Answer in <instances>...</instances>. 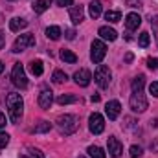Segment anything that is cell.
<instances>
[{"mask_svg": "<svg viewBox=\"0 0 158 158\" xmlns=\"http://www.w3.org/2000/svg\"><path fill=\"white\" fill-rule=\"evenodd\" d=\"M110 79H112V72H110V68H109V66L99 64V66L96 68V72H94V81L98 83V86H99V88H109Z\"/></svg>", "mask_w": 158, "mask_h": 158, "instance_id": "cell-5", "label": "cell"}, {"mask_svg": "<svg viewBox=\"0 0 158 158\" xmlns=\"http://www.w3.org/2000/svg\"><path fill=\"white\" fill-rule=\"evenodd\" d=\"M156 44H158V35H156Z\"/></svg>", "mask_w": 158, "mask_h": 158, "instance_id": "cell-43", "label": "cell"}, {"mask_svg": "<svg viewBox=\"0 0 158 158\" xmlns=\"http://www.w3.org/2000/svg\"><path fill=\"white\" fill-rule=\"evenodd\" d=\"M83 17H85L83 6H74V7H70V20H72L74 24H79V22L83 20Z\"/></svg>", "mask_w": 158, "mask_h": 158, "instance_id": "cell-15", "label": "cell"}, {"mask_svg": "<svg viewBox=\"0 0 158 158\" xmlns=\"http://www.w3.org/2000/svg\"><path fill=\"white\" fill-rule=\"evenodd\" d=\"M2 72H4V63L0 61V74H2Z\"/></svg>", "mask_w": 158, "mask_h": 158, "instance_id": "cell-41", "label": "cell"}, {"mask_svg": "<svg viewBox=\"0 0 158 158\" xmlns=\"http://www.w3.org/2000/svg\"><path fill=\"white\" fill-rule=\"evenodd\" d=\"M98 33H99V37H101L103 40H116L118 39L116 30H112V28H109V26H101Z\"/></svg>", "mask_w": 158, "mask_h": 158, "instance_id": "cell-14", "label": "cell"}, {"mask_svg": "<svg viewBox=\"0 0 158 158\" xmlns=\"http://www.w3.org/2000/svg\"><path fill=\"white\" fill-rule=\"evenodd\" d=\"M107 147H109V155L112 158H121V155H123V145L119 143V140L116 136H109Z\"/></svg>", "mask_w": 158, "mask_h": 158, "instance_id": "cell-9", "label": "cell"}, {"mask_svg": "<svg viewBox=\"0 0 158 158\" xmlns=\"http://www.w3.org/2000/svg\"><path fill=\"white\" fill-rule=\"evenodd\" d=\"M28 153H30V158H44V153L40 149H37V147H30Z\"/></svg>", "mask_w": 158, "mask_h": 158, "instance_id": "cell-29", "label": "cell"}, {"mask_svg": "<svg viewBox=\"0 0 158 158\" xmlns=\"http://www.w3.org/2000/svg\"><path fill=\"white\" fill-rule=\"evenodd\" d=\"M11 83H13L17 88H20V90L28 88V77H26L24 66H22L20 63H15V64H13V70H11Z\"/></svg>", "mask_w": 158, "mask_h": 158, "instance_id": "cell-4", "label": "cell"}, {"mask_svg": "<svg viewBox=\"0 0 158 158\" xmlns=\"http://www.w3.org/2000/svg\"><path fill=\"white\" fill-rule=\"evenodd\" d=\"M11 2H13V0H11Z\"/></svg>", "mask_w": 158, "mask_h": 158, "instance_id": "cell-45", "label": "cell"}, {"mask_svg": "<svg viewBox=\"0 0 158 158\" xmlns=\"http://www.w3.org/2000/svg\"><path fill=\"white\" fill-rule=\"evenodd\" d=\"M88 129H90L92 134H101L103 129H105V119H103V116L98 114V112H92L90 118H88Z\"/></svg>", "mask_w": 158, "mask_h": 158, "instance_id": "cell-8", "label": "cell"}, {"mask_svg": "<svg viewBox=\"0 0 158 158\" xmlns=\"http://www.w3.org/2000/svg\"><path fill=\"white\" fill-rule=\"evenodd\" d=\"M129 153H131V158H142V155H143V149H142L140 145H131Z\"/></svg>", "mask_w": 158, "mask_h": 158, "instance_id": "cell-28", "label": "cell"}, {"mask_svg": "<svg viewBox=\"0 0 158 158\" xmlns=\"http://www.w3.org/2000/svg\"><path fill=\"white\" fill-rule=\"evenodd\" d=\"M61 35H63L61 28H57V26H50V28H46V37H48V39L59 40L61 39Z\"/></svg>", "mask_w": 158, "mask_h": 158, "instance_id": "cell-19", "label": "cell"}, {"mask_svg": "<svg viewBox=\"0 0 158 158\" xmlns=\"http://www.w3.org/2000/svg\"><path fill=\"white\" fill-rule=\"evenodd\" d=\"M143 0H127V6L129 7H140Z\"/></svg>", "mask_w": 158, "mask_h": 158, "instance_id": "cell-34", "label": "cell"}, {"mask_svg": "<svg viewBox=\"0 0 158 158\" xmlns=\"http://www.w3.org/2000/svg\"><path fill=\"white\" fill-rule=\"evenodd\" d=\"M30 46H35V37L31 35V33H24V35H20V37H17V40L13 42V53H20V52H24L26 48H30Z\"/></svg>", "mask_w": 158, "mask_h": 158, "instance_id": "cell-7", "label": "cell"}, {"mask_svg": "<svg viewBox=\"0 0 158 158\" xmlns=\"http://www.w3.org/2000/svg\"><path fill=\"white\" fill-rule=\"evenodd\" d=\"M88 155H90V158H107L105 151L101 147H98V145H90L88 147Z\"/></svg>", "mask_w": 158, "mask_h": 158, "instance_id": "cell-21", "label": "cell"}, {"mask_svg": "<svg viewBox=\"0 0 158 158\" xmlns=\"http://www.w3.org/2000/svg\"><path fill=\"white\" fill-rule=\"evenodd\" d=\"M88 15H90L92 19H98V17L101 15V2H98V0L90 2V4H88Z\"/></svg>", "mask_w": 158, "mask_h": 158, "instance_id": "cell-17", "label": "cell"}, {"mask_svg": "<svg viewBox=\"0 0 158 158\" xmlns=\"http://www.w3.org/2000/svg\"><path fill=\"white\" fill-rule=\"evenodd\" d=\"M9 143V134L7 132H0V147H6Z\"/></svg>", "mask_w": 158, "mask_h": 158, "instance_id": "cell-30", "label": "cell"}, {"mask_svg": "<svg viewBox=\"0 0 158 158\" xmlns=\"http://www.w3.org/2000/svg\"><path fill=\"white\" fill-rule=\"evenodd\" d=\"M119 112H121V105H119V101L116 99H112V101H109L107 105H105V114L109 116V119H118Z\"/></svg>", "mask_w": 158, "mask_h": 158, "instance_id": "cell-10", "label": "cell"}, {"mask_svg": "<svg viewBox=\"0 0 158 158\" xmlns=\"http://www.w3.org/2000/svg\"><path fill=\"white\" fill-rule=\"evenodd\" d=\"M147 66L151 68V70H158V59H147Z\"/></svg>", "mask_w": 158, "mask_h": 158, "instance_id": "cell-32", "label": "cell"}, {"mask_svg": "<svg viewBox=\"0 0 158 158\" xmlns=\"http://www.w3.org/2000/svg\"><path fill=\"white\" fill-rule=\"evenodd\" d=\"M4 44H6V35H4V33L0 31V50L4 48Z\"/></svg>", "mask_w": 158, "mask_h": 158, "instance_id": "cell-37", "label": "cell"}, {"mask_svg": "<svg viewBox=\"0 0 158 158\" xmlns=\"http://www.w3.org/2000/svg\"><path fill=\"white\" fill-rule=\"evenodd\" d=\"M55 123H57L59 132L64 134V136L74 134V132L77 131V127H79V119H77V116H74V114H61Z\"/></svg>", "mask_w": 158, "mask_h": 158, "instance_id": "cell-3", "label": "cell"}, {"mask_svg": "<svg viewBox=\"0 0 158 158\" xmlns=\"http://www.w3.org/2000/svg\"><path fill=\"white\" fill-rule=\"evenodd\" d=\"M151 28H153L155 33H158V15H155V17L151 19Z\"/></svg>", "mask_w": 158, "mask_h": 158, "instance_id": "cell-33", "label": "cell"}, {"mask_svg": "<svg viewBox=\"0 0 158 158\" xmlns=\"http://www.w3.org/2000/svg\"><path fill=\"white\" fill-rule=\"evenodd\" d=\"M2 127H6V116L0 112V129H2Z\"/></svg>", "mask_w": 158, "mask_h": 158, "instance_id": "cell-38", "label": "cell"}, {"mask_svg": "<svg viewBox=\"0 0 158 158\" xmlns=\"http://www.w3.org/2000/svg\"><path fill=\"white\" fill-rule=\"evenodd\" d=\"M149 42H151V37H149V33H147V31H142V33L138 35V44H140L142 48H147V46H149Z\"/></svg>", "mask_w": 158, "mask_h": 158, "instance_id": "cell-26", "label": "cell"}, {"mask_svg": "<svg viewBox=\"0 0 158 158\" xmlns=\"http://www.w3.org/2000/svg\"><path fill=\"white\" fill-rule=\"evenodd\" d=\"M92 101H94V103H98V101H99V96H98V94H94V96H92Z\"/></svg>", "mask_w": 158, "mask_h": 158, "instance_id": "cell-40", "label": "cell"}, {"mask_svg": "<svg viewBox=\"0 0 158 158\" xmlns=\"http://www.w3.org/2000/svg\"><path fill=\"white\" fill-rule=\"evenodd\" d=\"M52 79H53V83L61 85V83H64L68 77H66V74H64V72H61V70H55V72H53V76H52Z\"/></svg>", "mask_w": 158, "mask_h": 158, "instance_id": "cell-27", "label": "cell"}, {"mask_svg": "<svg viewBox=\"0 0 158 158\" xmlns=\"http://www.w3.org/2000/svg\"><path fill=\"white\" fill-rule=\"evenodd\" d=\"M26 26H28V20H24V19H20V17H15V19L9 20V30H11V31H20V30H24Z\"/></svg>", "mask_w": 158, "mask_h": 158, "instance_id": "cell-16", "label": "cell"}, {"mask_svg": "<svg viewBox=\"0 0 158 158\" xmlns=\"http://www.w3.org/2000/svg\"><path fill=\"white\" fill-rule=\"evenodd\" d=\"M142 26V17L138 15V13H129L127 17H125V28L129 30V31H134V30H138Z\"/></svg>", "mask_w": 158, "mask_h": 158, "instance_id": "cell-11", "label": "cell"}, {"mask_svg": "<svg viewBox=\"0 0 158 158\" xmlns=\"http://www.w3.org/2000/svg\"><path fill=\"white\" fill-rule=\"evenodd\" d=\"M57 4L63 6V7H66V6H72V0H57Z\"/></svg>", "mask_w": 158, "mask_h": 158, "instance_id": "cell-36", "label": "cell"}, {"mask_svg": "<svg viewBox=\"0 0 158 158\" xmlns=\"http://www.w3.org/2000/svg\"><path fill=\"white\" fill-rule=\"evenodd\" d=\"M61 59L64 61V63H68V64H74V63H77V55L74 53V52H70V50H61Z\"/></svg>", "mask_w": 158, "mask_h": 158, "instance_id": "cell-18", "label": "cell"}, {"mask_svg": "<svg viewBox=\"0 0 158 158\" xmlns=\"http://www.w3.org/2000/svg\"><path fill=\"white\" fill-rule=\"evenodd\" d=\"M149 92H151V96L158 98V83H156V81H153V83L149 85Z\"/></svg>", "mask_w": 158, "mask_h": 158, "instance_id": "cell-31", "label": "cell"}, {"mask_svg": "<svg viewBox=\"0 0 158 158\" xmlns=\"http://www.w3.org/2000/svg\"><path fill=\"white\" fill-rule=\"evenodd\" d=\"M143 85H145V77L138 76L132 81V94L129 98V107L132 112H145L147 110V98L143 94Z\"/></svg>", "mask_w": 158, "mask_h": 158, "instance_id": "cell-1", "label": "cell"}, {"mask_svg": "<svg viewBox=\"0 0 158 158\" xmlns=\"http://www.w3.org/2000/svg\"><path fill=\"white\" fill-rule=\"evenodd\" d=\"M6 105H7V110H9V118L11 121H19L22 118V112H24V101H22V96L17 94V92H11L7 94L6 98Z\"/></svg>", "mask_w": 158, "mask_h": 158, "instance_id": "cell-2", "label": "cell"}, {"mask_svg": "<svg viewBox=\"0 0 158 158\" xmlns=\"http://www.w3.org/2000/svg\"><path fill=\"white\" fill-rule=\"evenodd\" d=\"M77 158H85V156H77Z\"/></svg>", "mask_w": 158, "mask_h": 158, "instance_id": "cell-44", "label": "cell"}, {"mask_svg": "<svg viewBox=\"0 0 158 158\" xmlns=\"http://www.w3.org/2000/svg\"><path fill=\"white\" fill-rule=\"evenodd\" d=\"M105 19H107L109 22H119V20H121V13L110 9V11H107V13H105Z\"/></svg>", "mask_w": 158, "mask_h": 158, "instance_id": "cell-25", "label": "cell"}, {"mask_svg": "<svg viewBox=\"0 0 158 158\" xmlns=\"http://www.w3.org/2000/svg\"><path fill=\"white\" fill-rule=\"evenodd\" d=\"M30 70H31V74L33 76H42V72H44V66H42V61H33L31 64H30Z\"/></svg>", "mask_w": 158, "mask_h": 158, "instance_id": "cell-22", "label": "cell"}, {"mask_svg": "<svg viewBox=\"0 0 158 158\" xmlns=\"http://www.w3.org/2000/svg\"><path fill=\"white\" fill-rule=\"evenodd\" d=\"M64 37L68 40H74L76 39V31H74V30H64Z\"/></svg>", "mask_w": 158, "mask_h": 158, "instance_id": "cell-35", "label": "cell"}, {"mask_svg": "<svg viewBox=\"0 0 158 158\" xmlns=\"http://www.w3.org/2000/svg\"><path fill=\"white\" fill-rule=\"evenodd\" d=\"M76 101H77V98L76 96H70V94H63V96L57 98V103L59 105H68V103H76Z\"/></svg>", "mask_w": 158, "mask_h": 158, "instance_id": "cell-23", "label": "cell"}, {"mask_svg": "<svg viewBox=\"0 0 158 158\" xmlns=\"http://www.w3.org/2000/svg\"><path fill=\"white\" fill-rule=\"evenodd\" d=\"M50 4H52V0H37L35 4H33V11L35 13H44L48 7H50Z\"/></svg>", "mask_w": 158, "mask_h": 158, "instance_id": "cell-20", "label": "cell"}, {"mask_svg": "<svg viewBox=\"0 0 158 158\" xmlns=\"http://www.w3.org/2000/svg\"><path fill=\"white\" fill-rule=\"evenodd\" d=\"M20 158H28V156H26V155H22V156H20Z\"/></svg>", "mask_w": 158, "mask_h": 158, "instance_id": "cell-42", "label": "cell"}, {"mask_svg": "<svg viewBox=\"0 0 158 158\" xmlns=\"http://www.w3.org/2000/svg\"><path fill=\"white\" fill-rule=\"evenodd\" d=\"M50 129H52V123L50 121H40L39 125L33 129V132L35 134H42V132H50Z\"/></svg>", "mask_w": 158, "mask_h": 158, "instance_id": "cell-24", "label": "cell"}, {"mask_svg": "<svg viewBox=\"0 0 158 158\" xmlns=\"http://www.w3.org/2000/svg\"><path fill=\"white\" fill-rule=\"evenodd\" d=\"M105 55H107V46H105V42L99 40V39H96L92 42V46H90V59H92V63L101 64V61L105 59Z\"/></svg>", "mask_w": 158, "mask_h": 158, "instance_id": "cell-6", "label": "cell"}, {"mask_svg": "<svg viewBox=\"0 0 158 158\" xmlns=\"http://www.w3.org/2000/svg\"><path fill=\"white\" fill-rule=\"evenodd\" d=\"M90 79H92V74H90L86 68H81L79 72L74 74V81L77 83L79 86H88V85H90Z\"/></svg>", "mask_w": 158, "mask_h": 158, "instance_id": "cell-12", "label": "cell"}, {"mask_svg": "<svg viewBox=\"0 0 158 158\" xmlns=\"http://www.w3.org/2000/svg\"><path fill=\"white\" fill-rule=\"evenodd\" d=\"M52 103H53V94H52V90H42L39 94V107L44 109V110H48V109L52 107Z\"/></svg>", "mask_w": 158, "mask_h": 158, "instance_id": "cell-13", "label": "cell"}, {"mask_svg": "<svg viewBox=\"0 0 158 158\" xmlns=\"http://www.w3.org/2000/svg\"><path fill=\"white\" fill-rule=\"evenodd\" d=\"M125 61L131 63V61H132V53H127V55H125Z\"/></svg>", "mask_w": 158, "mask_h": 158, "instance_id": "cell-39", "label": "cell"}]
</instances>
